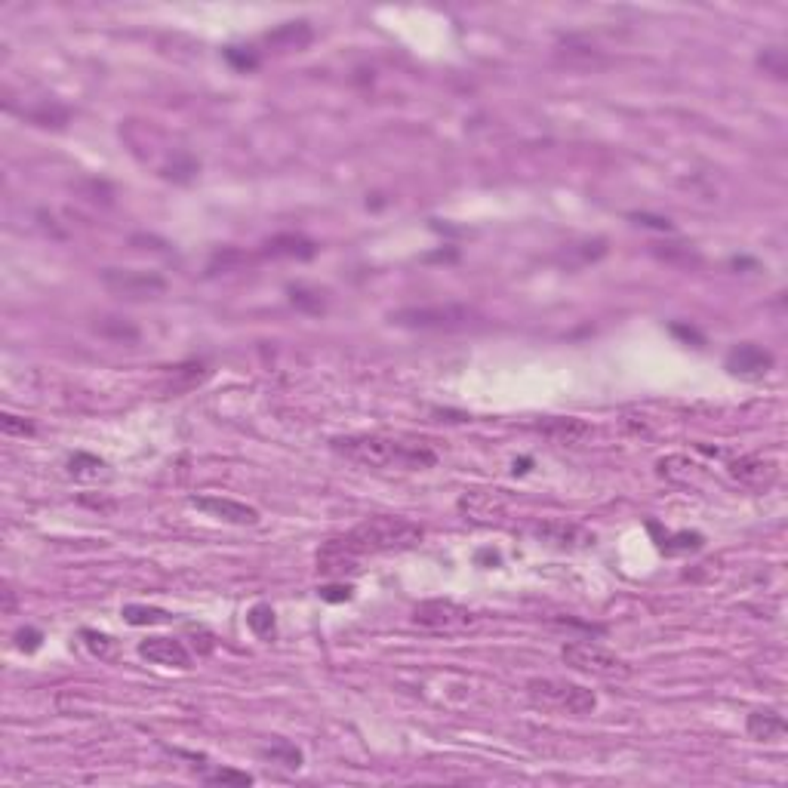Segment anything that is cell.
Here are the masks:
<instances>
[{
	"label": "cell",
	"instance_id": "cell-10",
	"mask_svg": "<svg viewBox=\"0 0 788 788\" xmlns=\"http://www.w3.org/2000/svg\"><path fill=\"white\" fill-rule=\"evenodd\" d=\"M730 478L745 486H752V490H764V486L776 484L779 465L764 456H743V459H733L730 462Z\"/></svg>",
	"mask_w": 788,
	"mask_h": 788
},
{
	"label": "cell",
	"instance_id": "cell-4",
	"mask_svg": "<svg viewBox=\"0 0 788 788\" xmlns=\"http://www.w3.org/2000/svg\"><path fill=\"white\" fill-rule=\"evenodd\" d=\"M560 659H564L570 669L583 674H594V678H607V680L631 678V665L625 663V659H619L616 653L604 650V647L598 644H589V640H570V644H564Z\"/></svg>",
	"mask_w": 788,
	"mask_h": 788
},
{
	"label": "cell",
	"instance_id": "cell-18",
	"mask_svg": "<svg viewBox=\"0 0 788 788\" xmlns=\"http://www.w3.org/2000/svg\"><path fill=\"white\" fill-rule=\"evenodd\" d=\"M124 619L130 625H160L170 623V613L157 610V607H139V604H126L124 607Z\"/></svg>",
	"mask_w": 788,
	"mask_h": 788
},
{
	"label": "cell",
	"instance_id": "cell-29",
	"mask_svg": "<svg viewBox=\"0 0 788 788\" xmlns=\"http://www.w3.org/2000/svg\"><path fill=\"white\" fill-rule=\"evenodd\" d=\"M16 640H19V650H37L40 647V631L37 629H25V631H19L16 634Z\"/></svg>",
	"mask_w": 788,
	"mask_h": 788
},
{
	"label": "cell",
	"instance_id": "cell-20",
	"mask_svg": "<svg viewBox=\"0 0 788 788\" xmlns=\"http://www.w3.org/2000/svg\"><path fill=\"white\" fill-rule=\"evenodd\" d=\"M246 625H250L253 634H259V638H275V610H271L269 604H256L246 613Z\"/></svg>",
	"mask_w": 788,
	"mask_h": 788
},
{
	"label": "cell",
	"instance_id": "cell-19",
	"mask_svg": "<svg viewBox=\"0 0 788 788\" xmlns=\"http://www.w3.org/2000/svg\"><path fill=\"white\" fill-rule=\"evenodd\" d=\"M262 758L290 767V770H299V767H302V752H299L296 745L284 743V739H280V743H271L269 749H262Z\"/></svg>",
	"mask_w": 788,
	"mask_h": 788
},
{
	"label": "cell",
	"instance_id": "cell-5",
	"mask_svg": "<svg viewBox=\"0 0 788 788\" xmlns=\"http://www.w3.org/2000/svg\"><path fill=\"white\" fill-rule=\"evenodd\" d=\"M413 623L425 631L434 634H465L478 629V613H471L469 607H459L453 600H422L413 610Z\"/></svg>",
	"mask_w": 788,
	"mask_h": 788
},
{
	"label": "cell",
	"instance_id": "cell-2",
	"mask_svg": "<svg viewBox=\"0 0 788 788\" xmlns=\"http://www.w3.org/2000/svg\"><path fill=\"white\" fill-rule=\"evenodd\" d=\"M333 450L358 465H370V469L422 471L438 462V453L425 444L389 438V434H349V438L333 440Z\"/></svg>",
	"mask_w": 788,
	"mask_h": 788
},
{
	"label": "cell",
	"instance_id": "cell-16",
	"mask_svg": "<svg viewBox=\"0 0 788 788\" xmlns=\"http://www.w3.org/2000/svg\"><path fill=\"white\" fill-rule=\"evenodd\" d=\"M539 431H543L545 438L558 440V444H579L591 429L583 419H551V422L539 425Z\"/></svg>",
	"mask_w": 788,
	"mask_h": 788
},
{
	"label": "cell",
	"instance_id": "cell-6",
	"mask_svg": "<svg viewBox=\"0 0 788 788\" xmlns=\"http://www.w3.org/2000/svg\"><path fill=\"white\" fill-rule=\"evenodd\" d=\"M471 320L474 311L465 305H419V309L391 311V324L410 330H462Z\"/></svg>",
	"mask_w": 788,
	"mask_h": 788
},
{
	"label": "cell",
	"instance_id": "cell-23",
	"mask_svg": "<svg viewBox=\"0 0 788 788\" xmlns=\"http://www.w3.org/2000/svg\"><path fill=\"white\" fill-rule=\"evenodd\" d=\"M80 638H84V644H86V650L92 653V656H99V659H109L111 653H115V640L109 638V634H99V631H80Z\"/></svg>",
	"mask_w": 788,
	"mask_h": 788
},
{
	"label": "cell",
	"instance_id": "cell-8",
	"mask_svg": "<svg viewBox=\"0 0 788 788\" xmlns=\"http://www.w3.org/2000/svg\"><path fill=\"white\" fill-rule=\"evenodd\" d=\"M773 364H776L773 351L760 349V345H754V342H743V345H736V349H730V355H727V360H724V366L733 373V376L749 379V382L764 379L767 373L773 370Z\"/></svg>",
	"mask_w": 788,
	"mask_h": 788
},
{
	"label": "cell",
	"instance_id": "cell-14",
	"mask_svg": "<svg viewBox=\"0 0 788 788\" xmlns=\"http://www.w3.org/2000/svg\"><path fill=\"white\" fill-rule=\"evenodd\" d=\"M318 253V244L302 235H277L265 244V256L275 259H311Z\"/></svg>",
	"mask_w": 788,
	"mask_h": 788
},
{
	"label": "cell",
	"instance_id": "cell-25",
	"mask_svg": "<svg viewBox=\"0 0 788 788\" xmlns=\"http://www.w3.org/2000/svg\"><path fill=\"white\" fill-rule=\"evenodd\" d=\"M204 779L213 785H250L253 783L250 773H240V770H213V773H206Z\"/></svg>",
	"mask_w": 788,
	"mask_h": 788
},
{
	"label": "cell",
	"instance_id": "cell-26",
	"mask_svg": "<svg viewBox=\"0 0 788 788\" xmlns=\"http://www.w3.org/2000/svg\"><path fill=\"white\" fill-rule=\"evenodd\" d=\"M0 429H4V434H19V438H25V434H35V425L28 422V419L22 416H12V413H4L0 416Z\"/></svg>",
	"mask_w": 788,
	"mask_h": 788
},
{
	"label": "cell",
	"instance_id": "cell-7",
	"mask_svg": "<svg viewBox=\"0 0 788 788\" xmlns=\"http://www.w3.org/2000/svg\"><path fill=\"white\" fill-rule=\"evenodd\" d=\"M102 284L109 286L111 293L126 299H155V296H164L166 290V280L155 275V271H133V269H105Z\"/></svg>",
	"mask_w": 788,
	"mask_h": 788
},
{
	"label": "cell",
	"instance_id": "cell-22",
	"mask_svg": "<svg viewBox=\"0 0 788 788\" xmlns=\"http://www.w3.org/2000/svg\"><path fill=\"white\" fill-rule=\"evenodd\" d=\"M703 543H705V539L699 536V533H678V536L669 539V543L663 539V545H659V549H663L665 554H680V551H699V549H703Z\"/></svg>",
	"mask_w": 788,
	"mask_h": 788
},
{
	"label": "cell",
	"instance_id": "cell-27",
	"mask_svg": "<svg viewBox=\"0 0 788 788\" xmlns=\"http://www.w3.org/2000/svg\"><path fill=\"white\" fill-rule=\"evenodd\" d=\"M758 62L764 65V68H770L773 77H785V52L776 50V46H773V50H764V56H760Z\"/></svg>",
	"mask_w": 788,
	"mask_h": 788
},
{
	"label": "cell",
	"instance_id": "cell-9",
	"mask_svg": "<svg viewBox=\"0 0 788 788\" xmlns=\"http://www.w3.org/2000/svg\"><path fill=\"white\" fill-rule=\"evenodd\" d=\"M197 511L210 514L216 520H225V524H240V527H253L259 524V511L246 503H237V499L229 496H195L191 499Z\"/></svg>",
	"mask_w": 788,
	"mask_h": 788
},
{
	"label": "cell",
	"instance_id": "cell-11",
	"mask_svg": "<svg viewBox=\"0 0 788 788\" xmlns=\"http://www.w3.org/2000/svg\"><path fill=\"white\" fill-rule=\"evenodd\" d=\"M139 656L166 669H191V653L176 638H149L139 644Z\"/></svg>",
	"mask_w": 788,
	"mask_h": 788
},
{
	"label": "cell",
	"instance_id": "cell-24",
	"mask_svg": "<svg viewBox=\"0 0 788 788\" xmlns=\"http://www.w3.org/2000/svg\"><path fill=\"white\" fill-rule=\"evenodd\" d=\"M206 376V370L200 364H185V366H176V373H173V391L179 389H191L195 382H200V379Z\"/></svg>",
	"mask_w": 788,
	"mask_h": 788
},
{
	"label": "cell",
	"instance_id": "cell-3",
	"mask_svg": "<svg viewBox=\"0 0 788 788\" xmlns=\"http://www.w3.org/2000/svg\"><path fill=\"white\" fill-rule=\"evenodd\" d=\"M527 699L536 709L551 714H573L583 718L598 709V696L583 684H570V680H554V678H533L527 684Z\"/></svg>",
	"mask_w": 788,
	"mask_h": 788
},
{
	"label": "cell",
	"instance_id": "cell-30",
	"mask_svg": "<svg viewBox=\"0 0 788 788\" xmlns=\"http://www.w3.org/2000/svg\"><path fill=\"white\" fill-rule=\"evenodd\" d=\"M4 598H6L4 610H6V613H12V607H16V598H12V591H10V589H6V591H4Z\"/></svg>",
	"mask_w": 788,
	"mask_h": 788
},
{
	"label": "cell",
	"instance_id": "cell-21",
	"mask_svg": "<svg viewBox=\"0 0 788 788\" xmlns=\"http://www.w3.org/2000/svg\"><path fill=\"white\" fill-rule=\"evenodd\" d=\"M659 474H663V478H671V480H687L690 478V471L696 469V465L690 462V459H684V456H665V459H659Z\"/></svg>",
	"mask_w": 788,
	"mask_h": 788
},
{
	"label": "cell",
	"instance_id": "cell-17",
	"mask_svg": "<svg viewBox=\"0 0 788 788\" xmlns=\"http://www.w3.org/2000/svg\"><path fill=\"white\" fill-rule=\"evenodd\" d=\"M105 469H109V465L99 456H92V453H75V456L68 459V474L77 480H99L109 474Z\"/></svg>",
	"mask_w": 788,
	"mask_h": 788
},
{
	"label": "cell",
	"instance_id": "cell-1",
	"mask_svg": "<svg viewBox=\"0 0 788 788\" xmlns=\"http://www.w3.org/2000/svg\"><path fill=\"white\" fill-rule=\"evenodd\" d=\"M425 530L406 518H391V514H376L349 530L345 536H336L318 551V570L326 576H339L345 570H358V560L366 554H385V551H404L419 545Z\"/></svg>",
	"mask_w": 788,
	"mask_h": 788
},
{
	"label": "cell",
	"instance_id": "cell-28",
	"mask_svg": "<svg viewBox=\"0 0 788 788\" xmlns=\"http://www.w3.org/2000/svg\"><path fill=\"white\" fill-rule=\"evenodd\" d=\"M351 594H355L351 585H326V589H320V598L333 600V604H339V600H351Z\"/></svg>",
	"mask_w": 788,
	"mask_h": 788
},
{
	"label": "cell",
	"instance_id": "cell-12",
	"mask_svg": "<svg viewBox=\"0 0 788 788\" xmlns=\"http://www.w3.org/2000/svg\"><path fill=\"white\" fill-rule=\"evenodd\" d=\"M536 536L558 549H589L594 545V533L583 530L576 524H564V520H549V524L536 527Z\"/></svg>",
	"mask_w": 788,
	"mask_h": 788
},
{
	"label": "cell",
	"instance_id": "cell-15",
	"mask_svg": "<svg viewBox=\"0 0 788 788\" xmlns=\"http://www.w3.org/2000/svg\"><path fill=\"white\" fill-rule=\"evenodd\" d=\"M311 37H315V31H311L309 22H284L280 28L265 35V40L271 46H280V50H302V46L311 44Z\"/></svg>",
	"mask_w": 788,
	"mask_h": 788
},
{
	"label": "cell",
	"instance_id": "cell-13",
	"mask_svg": "<svg viewBox=\"0 0 788 788\" xmlns=\"http://www.w3.org/2000/svg\"><path fill=\"white\" fill-rule=\"evenodd\" d=\"M745 730H749V736L758 739V743H779V739L785 736L788 724L776 709H758L749 714Z\"/></svg>",
	"mask_w": 788,
	"mask_h": 788
}]
</instances>
